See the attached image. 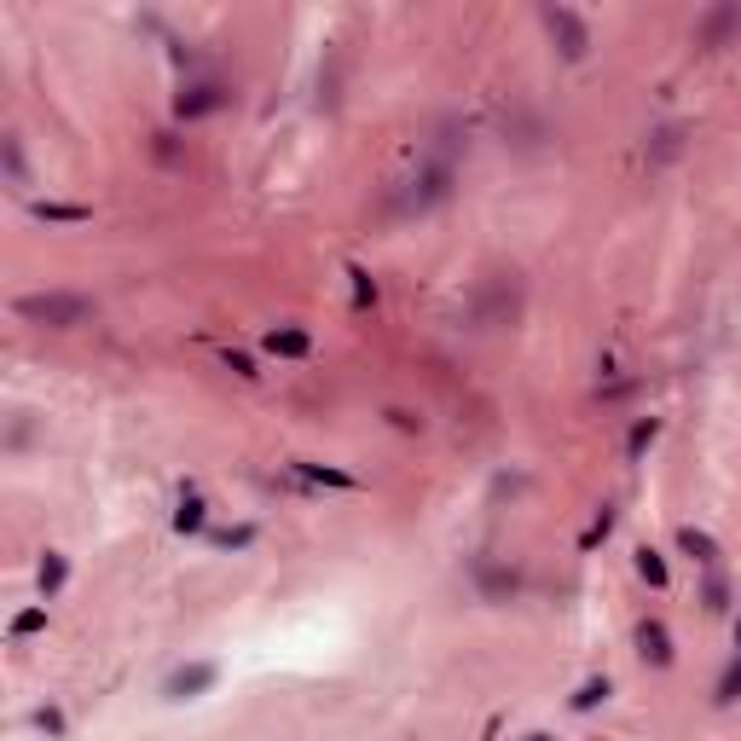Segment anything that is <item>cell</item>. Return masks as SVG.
<instances>
[{
  "mask_svg": "<svg viewBox=\"0 0 741 741\" xmlns=\"http://www.w3.org/2000/svg\"><path fill=\"white\" fill-rule=\"evenodd\" d=\"M18 319L46 325V330H75V325H93V302L75 290H41V295H18Z\"/></svg>",
  "mask_w": 741,
  "mask_h": 741,
  "instance_id": "cell-1",
  "label": "cell"
},
{
  "mask_svg": "<svg viewBox=\"0 0 741 741\" xmlns=\"http://www.w3.org/2000/svg\"><path fill=\"white\" fill-rule=\"evenodd\" d=\"M545 29L556 35V46H562L567 65H579V58L591 53V29L579 24V12H567V6H545Z\"/></svg>",
  "mask_w": 741,
  "mask_h": 741,
  "instance_id": "cell-2",
  "label": "cell"
},
{
  "mask_svg": "<svg viewBox=\"0 0 741 741\" xmlns=\"http://www.w3.org/2000/svg\"><path fill=\"white\" fill-rule=\"evenodd\" d=\"M215 660H192V666H180V672H168V684H163V696L168 701H197L203 689H215Z\"/></svg>",
  "mask_w": 741,
  "mask_h": 741,
  "instance_id": "cell-3",
  "label": "cell"
},
{
  "mask_svg": "<svg viewBox=\"0 0 741 741\" xmlns=\"http://www.w3.org/2000/svg\"><path fill=\"white\" fill-rule=\"evenodd\" d=\"M637 655L649 660V666H672V632L660 620H643L637 626Z\"/></svg>",
  "mask_w": 741,
  "mask_h": 741,
  "instance_id": "cell-4",
  "label": "cell"
},
{
  "mask_svg": "<svg viewBox=\"0 0 741 741\" xmlns=\"http://www.w3.org/2000/svg\"><path fill=\"white\" fill-rule=\"evenodd\" d=\"M261 348L273 354V359H307L313 354V336H307V330H266Z\"/></svg>",
  "mask_w": 741,
  "mask_h": 741,
  "instance_id": "cell-5",
  "label": "cell"
},
{
  "mask_svg": "<svg viewBox=\"0 0 741 741\" xmlns=\"http://www.w3.org/2000/svg\"><path fill=\"white\" fill-rule=\"evenodd\" d=\"M226 105V87H215V82H197V87H185L180 93V116H209V110H220Z\"/></svg>",
  "mask_w": 741,
  "mask_h": 741,
  "instance_id": "cell-6",
  "label": "cell"
},
{
  "mask_svg": "<svg viewBox=\"0 0 741 741\" xmlns=\"http://www.w3.org/2000/svg\"><path fill=\"white\" fill-rule=\"evenodd\" d=\"M29 215H35V220H53V226H82V220H93L87 203H29Z\"/></svg>",
  "mask_w": 741,
  "mask_h": 741,
  "instance_id": "cell-7",
  "label": "cell"
},
{
  "mask_svg": "<svg viewBox=\"0 0 741 741\" xmlns=\"http://www.w3.org/2000/svg\"><path fill=\"white\" fill-rule=\"evenodd\" d=\"M730 29H741V6H718V12H706V24H701V35L696 46H718Z\"/></svg>",
  "mask_w": 741,
  "mask_h": 741,
  "instance_id": "cell-8",
  "label": "cell"
},
{
  "mask_svg": "<svg viewBox=\"0 0 741 741\" xmlns=\"http://www.w3.org/2000/svg\"><path fill=\"white\" fill-rule=\"evenodd\" d=\"M203 522H209V504H203L192 486H185L180 504H175V527H180V533H203Z\"/></svg>",
  "mask_w": 741,
  "mask_h": 741,
  "instance_id": "cell-9",
  "label": "cell"
},
{
  "mask_svg": "<svg viewBox=\"0 0 741 741\" xmlns=\"http://www.w3.org/2000/svg\"><path fill=\"white\" fill-rule=\"evenodd\" d=\"M0 156H6V180H12V192H29V168H24V145H18V134L0 139Z\"/></svg>",
  "mask_w": 741,
  "mask_h": 741,
  "instance_id": "cell-10",
  "label": "cell"
},
{
  "mask_svg": "<svg viewBox=\"0 0 741 741\" xmlns=\"http://www.w3.org/2000/svg\"><path fill=\"white\" fill-rule=\"evenodd\" d=\"M41 596H58V591H65V579H70V562L65 556H58V550H46V556H41Z\"/></svg>",
  "mask_w": 741,
  "mask_h": 741,
  "instance_id": "cell-11",
  "label": "cell"
},
{
  "mask_svg": "<svg viewBox=\"0 0 741 741\" xmlns=\"http://www.w3.org/2000/svg\"><path fill=\"white\" fill-rule=\"evenodd\" d=\"M677 545H684V550H689V556H696L701 567H718V545L706 539L701 527H684V533H677Z\"/></svg>",
  "mask_w": 741,
  "mask_h": 741,
  "instance_id": "cell-12",
  "label": "cell"
},
{
  "mask_svg": "<svg viewBox=\"0 0 741 741\" xmlns=\"http://www.w3.org/2000/svg\"><path fill=\"white\" fill-rule=\"evenodd\" d=\"M637 574H643V579H649V586H655V591H666V562H660V550H649V545H643V550H637Z\"/></svg>",
  "mask_w": 741,
  "mask_h": 741,
  "instance_id": "cell-13",
  "label": "cell"
},
{
  "mask_svg": "<svg viewBox=\"0 0 741 741\" xmlns=\"http://www.w3.org/2000/svg\"><path fill=\"white\" fill-rule=\"evenodd\" d=\"M655 435H660V423H655V417H643V423H637V429H632V440H626V458H632V464H637V458H643V452H649V446H655Z\"/></svg>",
  "mask_w": 741,
  "mask_h": 741,
  "instance_id": "cell-14",
  "label": "cell"
},
{
  "mask_svg": "<svg viewBox=\"0 0 741 741\" xmlns=\"http://www.w3.org/2000/svg\"><path fill=\"white\" fill-rule=\"evenodd\" d=\"M736 696H741V655L730 660V666H724V677H718V696H713V701H718V706H730Z\"/></svg>",
  "mask_w": 741,
  "mask_h": 741,
  "instance_id": "cell-15",
  "label": "cell"
},
{
  "mask_svg": "<svg viewBox=\"0 0 741 741\" xmlns=\"http://www.w3.org/2000/svg\"><path fill=\"white\" fill-rule=\"evenodd\" d=\"M596 701H608V677H591V684H579V696H574V713H591Z\"/></svg>",
  "mask_w": 741,
  "mask_h": 741,
  "instance_id": "cell-16",
  "label": "cell"
},
{
  "mask_svg": "<svg viewBox=\"0 0 741 741\" xmlns=\"http://www.w3.org/2000/svg\"><path fill=\"white\" fill-rule=\"evenodd\" d=\"M295 469H302L307 481H325V486H359L354 476H342V469H319V464H295Z\"/></svg>",
  "mask_w": 741,
  "mask_h": 741,
  "instance_id": "cell-17",
  "label": "cell"
},
{
  "mask_svg": "<svg viewBox=\"0 0 741 741\" xmlns=\"http://www.w3.org/2000/svg\"><path fill=\"white\" fill-rule=\"evenodd\" d=\"M41 626H46V608H24L18 620H12V637H35Z\"/></svg>",
  "mask_w": 741,
  "mask_h": 741,
  "instance_id": "cell-18",
  "label": "cell"
},
{
  "mask_svg": "<svg viewBox=\"0 0 741 741\" xmlns=\"http://www.w3.org/2000/svg\"><path fill=\"white\" fill-rule=\"evenodd\" d=\"M348 278H354V307H371V302H376V284H371L365 273H359V266H354Z\"/></svg>",
  "mask_w": 741,
  "mask_h": 741,
  "instance_id": "cell-19",
  "label": "cell"
},
{
  "mask_svg": "<svg viewBox=\"0 0 741 741\" xmlns=\"http://www.w3.org/2000/svg\"><path fill=\"white\" fill-rule=\"evenodd\" d=\"M35 724H41L46 736H65V713H58V706H41V713H35Z\"/></svg>",
  "mask_w": 741,
  "mask_h": 741,
  "instance_id": "cell-20",
  "label": "cell"
},
{
  "mask_svg": "<svg viewBox=\"0 0 741 741\" xmlns=\"http://www.w3.org/2000/svg\"><path fill=\"white\" fill-rule=\"evenodd\" d=\"M677 145H684V134H677V128H660L655 134V156H672Z\"/></svg>",
  "mask_w": 741,
  "mask_h": 741,
  "instance_id": "cell-21",
  "label": "cell"
},
{
  "mask_svg": "<svg viewBox=\"0 0 741 741\" xmlns=\"http://www.w3.org/2000/svg\"><path fill=\"white\" fill-rule=\"evenodd\" d=\"M608 527H614V516L603 510V516H596V522H591V533H586V550H591V545H603V539H608Z\"/></svg>",
  "mask_w": 741,
  "mask_h": 741,
  "instance_id": "cell-22",
  "label": "cell"
},
{
  "mask_svg": "<svg viewBox=\"0 0 741 741\" xmlns=\"http://www.w3.org/2000/svg\"><path fill=\"white\" fill-rule=\"evenodd\" d=\"M209 539H215V545H249V539H255V527H232V533H209Z\"/></svg>",
  "mask_w": 741,
  "mask_h": 741,
  "instance_id": "cell-23",
  "label": "cell"
},
{
  "mask_svg": "<svg viewBox=\"0 0 741 741\" xmlns=\"http://www.w3.org/2000/svg\"><path fill=\"white\" fill-rule=\"evenodd\" d=\"M220 359H226V371H238V376H261V371H255V365H249V359H244V354H232V348H226V354H220Z\"/></svg>",
  "mask_w": 741,
  "mask_h": 741,
  "instance_id": "cell-24",
  "label": "cell"
},
{
  "mask_svg": "<svg viewBox=\"0 0 741 741\" xmlns=\"http://www.w3.org/2000/svg\"><path fill=\"white\" fill-rule=\"evenodd\" d=\"M522 741H556V736H545V730H533V736H522Z\"/></svg>",
  "mask_w": 741,
  "mask_h": 741,
  "instance_id": "cell-25",
  "label": "cell"
},
{
  "mask_svg": "<svg viewBox=\"0 0 741 741\" xmlns=\"http://www.w3.org/2000/svg\"><path fill=\"white\" fill-rule=\"evenodd\" d=\"M736 649H741V620H736Z\"/></svg>",
  "mask_w": 741,
  "mask_h": 741,
  "instance_id": "cell-26",
  "label": "cell"
}]
</instances>
